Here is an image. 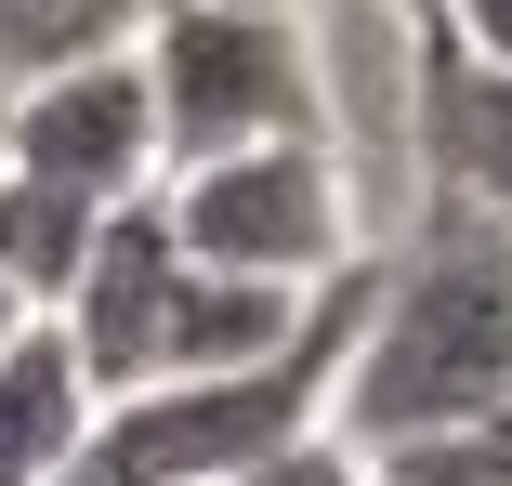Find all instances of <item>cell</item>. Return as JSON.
<instances>
[{"instance_id":"obj_11","label":"cell","mask_w":512,"mask_h":486,"mask_svg":"<svg viewBox=\"0 0 512 486\" xmlns=\"http://www.w3.org/2000/svg\"><path fill=\"white\" fill-rule=\"evenodd\" d=\"M132 40H145V0H0V92L92 66V53H132Z\"/></svg>"},{"instance_id":"obj_2","label":"cell","mask_w":512,"mask_h":486,"mask_svg":"<svg viewBox=\"0 0 512 486\" xmlns=\"http://www.w3.org/2000/svg\"><path fill=\"white\" fill-rule=\"evenodd\" d=\"M355 316H368V263H342V276L316 289V316H302L263 368H211V381H145V395H106L66 486H237V473H263L276 447L329 434Z\"/></svg>"},{"instance_id":"obj_9","label":"cell","mask_w":512,"mask_h":486,"mask_svg":"<svg viewBox=\"0 0 512 486\" xmlns=\"http://www.w3.org/2000/svg\"><path fill=\"white\" fill-rule=\"evenodd\" d=\"M92 408H106V395L79 381L66 329L27 316L14 342H0V486H66L79 447H92Z\"/></svg>"},{"instance_id":"obj_5","label":"cell","mask_w":512,"mask_h":486,"mask_svg":"<svg viewBox=\"0 0 512 486\" xmlns=\"http://www.w3.org/2000/svg\"><path fill=\"white\" fill-rule=\"evenodd\" d=\"M0 171H40L92 211H132L158 198V106H145V66L132 53H92L53 66L27 92H0Z\"/></svg>"},{"instance_id":"obj_17","label":"cell","mask_w":512,"mask_h":486,"mask_svg":"<svg viewBox=\"0 0 512 486\" xmlns=\"http://www.w3.org/2000/svg\"><path fill=\"white\" fill-rule=\"evenodd\" d=\"M381 14H394V27H421V0H381Z\"/></svg>"},{"instance_id":"obj_15","label":"cell","mask_w":512,"mask_h":486,"mask_svg":"<svg viewBox=\"0 0 512 486\" xmlns=\"http://www.w3.org/2000/svg\"><path fill=\"white\" fill-rule=\"evenodd\" d=\"M145 14H184V0H145ZM237 14H316V0H237Z\"/></svg>"},{"instance_id":"obj_6","label":"cell","mask_w":512,"mask_h":486,"mask_svg":"<svg viewBox=\"0 0 512 486\" xmlns=\"http://www.w3.org/2000/svg\"><path fill=\"white\" fill-rule=\"evenodd\" d=\"M407 158H421V198L512 224V66H473L407 27Z\"/></svg>"},{"instance_id":"obj_14","label":"cell","mask_w":512,"mask_h":486,"mask_svg":"<svg viewBox=\"0 0 512 486\" xmlns=\"http://www.w3.org/2000/svg\"><path fill=\"white\" fill-rule=\"evenodd\" d=\"M237 486H381V473H368L342 434H302V447H276L263 473H237Z\"/></svg>"},{"instance_id":"obj_13","label":"cell","mask_w":512,"mask_h":486,"mask_svg":"<svg viewBox=\"0 0 512 486\" xmlns=\"http://www.w3.org/2000/svg\"><path fill=\"white\" fill-rule=\"evenodd\" d=\"M421 40L473 53V66H512V0H421Z\"/></svg>"},{"instance_id":"obj_16","label":"cell","mask_w":512,"mask_h":486,"mask_svg":"<svg viewBox=\"0 0 512 486\" xmlns=\"http://www.w3.org/2000/svg\"><path fill=\"white\" fill-rule=\"evenodd\" d=\"M14 329H27V303H14V289H0V342H14Z\"/></svg>"},{"instance_id":"obj_3","label":"cell","mask_w":512,"mask_h":486,"mask_svg":"<svg viewBox=\"0 0 512 486\" xmlns=\"http://www.w3.org/2000/svg\"><path fill=\"white\" fill-rule=\"evenodd\" d=\"M132 66H145V106H158V171L237 158V145L342 132V119H329L316 14H237V0H184V14H145Z\"/></svg>"},{"instance_id":"obj_1","label":"cell","mask_w":512,"mask_h":486,"mask_svg":"<svg viewBox=\"0 0 512 486\" xmlns=\"http://www.w3.org/2000/svg\"><path fill=\"white\" fill-rule=\"evenodd\" d=\"M499 395H512V224L421 198L368 250V316H355V355H342L329 434L355 460H381V447L447 434Z\"/></svg>"},{"instance_id":"obj_10","label":"cell","mask_w":512,"mask_h":486,"mask_svg":"<svg viewBox=\"0 0 512 486\" xmlns=\"http://www.w3.org/2000/svg\"><path fill=\"white\" fill-rule=\"evenodd\" d=\"M92 237H106L92 198H66V184H40V171H0V289H14L27 316H53L66 289H79Z\"/></svg>"},{"instance_id":"obj_12","label":"cell","mask_w":512,"mask_h":486,"mask_svg":"<svg viewBox=\"0 0 512 486\" xmlns=\"http://www.w3.org/2000/svg\"><path fill=\"white\" fill-rule=\"evenodd\" d=\"M368 473H381V486H512V395H499V408H473V421H447V434L381 447Z\"/></svg>"},{"instance_id":"obj_8","label":"cell","mask_w":512,"mask_h":486,"mask_svg":"<svg viewBox=\"0 0 512 486\" xmlns=\"http://www.w3.org/2000/svg\"><path fill=\"white\" fill-rule=\"evenodd\" d=\"M302 316H316V289H276V276H211V263H184L171 276V316H158V355L145 381H211V368H263ZM132 381V395H145Z\"/></svg>"},{"instance_id":"obj_4","label":"cell","mask_w":512,"mask_h":486,"mask_svg":"<svg viewBox=\"0 0 512 486\" xmlns=\"http://www.w3.org/2000/svg\"><path fill=\"white\" fill-rule=\"evenodd\" d=\"M158 224L184 263L211 276H276V289H329L342 263H368V211H355V171L342 132H302V145H237V158H197L158 171Z\"/></svg>"},{"instance_id":"obj_7","label":"cell","mask_w":512,"mask_h":486,"mask_svg":"<svg viewBox=\"0 0 512 486\" xmlns=\"http://www.w3.org/2000/svg\"><path fill=\"white\" fill-rule=\"evenodd\" d=\"M171 276H184V250H171L158 198L106 211V237H92L79 289L53 303V329H66V355H79V381H92V395H132V381H145V355H158V316H171Z\"/></svg>"}]
</instances>
